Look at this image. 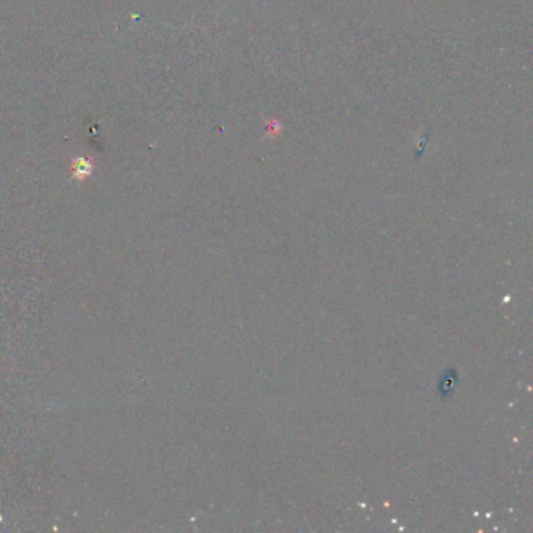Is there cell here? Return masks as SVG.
Listing matches in <instances>:
<instances>
[]
</instances>
